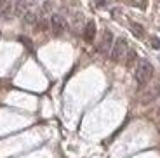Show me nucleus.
Segmentation results:
<instances>
[{
  "mask_svg": "<svg viewBox=\"0 0 160 158\" xmlns=\"http://www.w3.org/2000/svg\"><path fill=\"white\" fill-rule=\"evenodd\" d=\"M152 47L153 49H160V38L158 37H152Z\"/></svg>",
  "mask_w": 160,
  "mask_h": 158,
  "instance_id": "obj_12",
  "label": "nucleus"
},
{
  "mask_svg": "<svg viewBox=\"0 0 160 158\" xmlns=\"http://www.w3.org/2000/svg\"><path fill=\"white\" fill-rule=\"evenodd\" d=\"M158 129H160V127H158Z\"/></svg>",
  "mask_w": 160,
  "mask_h": 158,
  "instance_id": "obj_13",
  "label": "nucleus"
},
{
  "mask_svg": "<svg viewBox=\"0 0 160 158\" xmlns=\"http://www.w3.org/2000/svg\"><path fill=\"white\" fill-rule=\"evenodd\" d=\"M94 37H96V23H94V21H89L84 28V38L87 40V42H92Z\"/></svg>",
  "mask_w": 160,
  "mask_h": 158,
  "instance_id": "obj_5",
  "label": "nucleus"
},
{
  "mask_svg": "<svg viewBox=\"0 0 160 158\" xmlns=\"http://www.w3.org/2000/svg\"><path fill=\"white\" fill-rule=\"evenodd\" d=\"M112 47H113V33L110 30H104L99 44H98V51L101 54H108V52H112Z\"/></svg>",
  "mask_w": 160,
  "mask_h": 158,
  "instance_id": "obj_3",
  "label": "nucleus"
},
{
  "mask_svg": "<svg viewBox=\"0 0 160 158\" xmlns=\"http://www.w3.org/2000/svg\"><path fill=\"white\" fill-rule=\"evenodd\" d=\"M51 28H52V32H54V35H61L66 30V21H64V17L61 14H52Z\"/></svg>",
  "mask_w": 160,
  "mask_h": 158,
  "instance_id": "obj_4",
  "label": "nucleus"
},
{
  "mask_svg": "<svg viewBox=\"0 0 160 158\" xmlns=\"http://www.w3.org/2000/svg\"><path fill=\"white\" fill-rule=\"evenodd\" d=\"M11 11V2L9 0H0V16H5Z\"/></svg>",
  "mask_w": 160,
  "mask_h": 158,
  "instance_id": "obj_9",
  "label": "nucleus"
},
{
  "mask_svg": "<svg viewBox=\"0 0 160 158\" xmlns=\"http://www.w3.org/2000/svg\"><path fill=\"white\" fill-rule=\"evenodd\" d=\"M129 28H131V32L134 33V35H136L138 38H143V37H144V28L141 26L139 23H134V21H131Z\"/></svg>",
  "mask_w": 160,
  "mask_h": 158,
  "instance_id": "obj_7",
  "label": "nucleus"
},
{
  "mask_svg": "<svg viewBox=\"0 0 160 158\" xmlns=\"http://www.w3.org/2000/svg\"><path fill=\"white\" fill-rule=\"evenodd\" d=\"M132 7H138V9H146V0H127Z\"/></svg>",
  "mask_w": 160,
  "mask_h": 158,
  "instance_id": "obj_10",
  "label": "nucleus"
},
{
  "mask_svg": "<svg viewBox=\"0 0 160 158\" xmlns=\"http://www.w3.org/2000/svg\"><path fill=\"white\" fill-rule=\"evenodd\" d=\"M158 96H160V85H155L153 89H150V91H148V96H144L141 101H143V103H150L152 99H157Z\"/></svg>",
  "mask_w": 160,
  "mask_h": 158,
  "instance_id": "obj_6",
  "label": "nucleus"
},
{
  "mask_svg": "<svg viewBox=\"0 0 160 158\" xmlns=\"http://www.w3.org/2000/svg\"><path fill=\"white\" fill-rule=\"evenodd\" d=\"M134 77H136L138 85H146V83L150 82V78L153 77L152 63L146 61V59H141L139 63H138V66H136V73H134Z\"/></svg>",
  "mask_w": 160,
  "mask_h": 158,
  "instance_id": "obj_1",
  "label": "nucleus"
},
{
  "mask_svg": "<svg viewBox=\"0 0 160 158\" xmlns=\"http://www.w3.org/2000/svg\"><path fill=\"white\" fill-rule=\"evenodd\" d=\"M134 61H136V52H134V51H129L127 57H125V64H127V66H131Z\"/></svg>",
  "mask_w": 160,
  "mask_h": 158,
  "instance_id": "obj_11",
  "label": "nucleus"
},
{
  "mask_svg": "<svg viewBox=\"0 0 160 158\" xmlns=\"http://www.w3.org/2000/svg\"><path fill=\"white\" fill-rule=\"evenodd\" d=\"M23 21L26 24H35L37 23V14H35V12H32V11H26L23 14Z\"/></svg>",
  "mask_w": 160,
  "mask_h": 158,
  "instance_id": "obj_8",
  "label": "nucleus"
},
{
  "mask_svg": "<svg viewBox=\"0 0 160 158\" xmlns=\"http://www.w3.org/2000/svg\"><path fill=\"white\" fill-rule=\"evenodd\" d=\"M127 54H129V44H127V40H125V38H117L115 42H113L112 52H110L112 59L115 61V63H120V61H125Z\"/></svg>",
  "mask_w": 160,
  "mask_h": 158,
  "instance_id": "obj_2",
  "label": "nucleus"
}]
</instances>
